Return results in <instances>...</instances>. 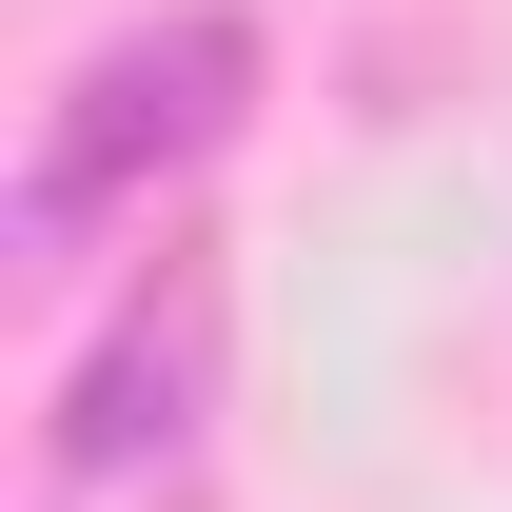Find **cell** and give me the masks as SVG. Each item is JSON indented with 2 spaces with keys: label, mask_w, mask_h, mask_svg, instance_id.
I'll return each mask as SVG.
<instances>
[{
  "label": "cell",
  "mask_w": 512,
  "mask_h": 512,
  "mask_svg": "<svg viewBox=\"0 0 512 512\" xmlns=\"http://www.w3.org/2000/svg\"><path fill=\"white\" fill-rule=\"evenodd\" d=\"M197 414H217V276H197V256H158L119 316H99V355L60 375V473H79V493L178 473Z\"/></svg>",
  "instance_id": "obj_2"
},
{
  "label": "cell",
  "mask_w": 512,
  "mask_h": 512,
  "mask_svg": "<svg viewBox=\"0 0 512 512\" xmlns=\"http://www.w3.org/2000/svg\"><path fill=\"white\" fill-rule=\"evenodd\" d=\"M237 119H256V20H237V0H158V20H119V40L60 79L40 158H20V256H79L99 217H138L158 178H197Z\"/></svg>",
  "instance_id": "obj_1"
}]
</instances>
